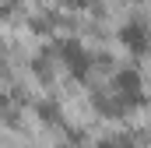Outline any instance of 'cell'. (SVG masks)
Returning <instances> with one entry per match:
<instances>
[{
    "label": "cell",
    "instance_id": "6da1fadb",
    "mask_svg": "<svg viewBox=\"0 0 151 148\" xmlns=\"http://www.w3.org/2000/svg\"><path fill=\"white\" fill-rule=\"evenodd\" d=\"M123 42H130V49L141 53V49H144V25H141V21L127 25V28H123Z\"/></svg>",
    "mask_w": 151,
    "mask_h": 148
}]
</instances>
